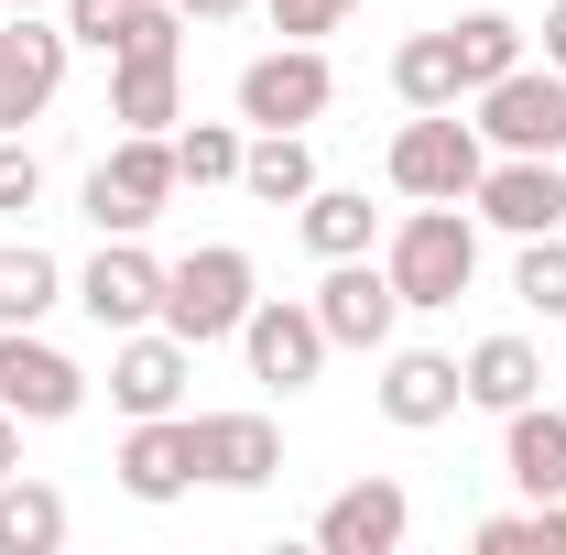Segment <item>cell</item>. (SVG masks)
Listing matches in <instances>:
<instances>
[{"label":"cell","mask_w":566,"mask_h":555,"mask_svg":"<svg viewBox=\"0 0 566 555\" xmlns=\"http://www.w3.org/2000/svg\"><path fill=\"white\" fill-rule=\"evenodd\" d=\"M381 273L403 294V316H436L480 283V208L469 197H415V208L381 229Z\"/></svg>","instance_id":"obj_1"},{"label":"cell","mask_w":566,"mask_h":555,"mask_svg":"<svg viewBox=\"0 0 566 555\" xmlns=\"http://www.w3.org/2000/svg\"><path fill=\"white\" fill-rule=\"evenodd\" d=\"M262 305V273H251V251L240 240H208V251H186V262H164V327L186 348H218L240 338V316Z\"/></svg>","instance_id":"obj_2"},{"label":"cell","mask_w":566,"mask_h":555,"mask_svg":"<svg viewBox=\"0 0 566 555\" xmlns=\"http://www.w3.org/2000/svg\"><path fill=\"white\" fill-rule=\"evenodd\" d=\"M175 197H186V175H175V132H120L109 153H98V175H87V218H98V240H142Z\"/></svg>","instance_id":"obj_3"},{"label":"cell","mask_w":566,"mask_h":555,"mask_svg":"<svg viewBox=\"0 0 566 555\" xmlns=\"http://www.w3.org/2000/svg\"><path fill=\"white\" fill-rule=\"evenodd\" d=\"M480 175H491V142L458 109H415L392 132V186L403 197H480Z\"/></svg>","instance_id":"obj_4"},{"label":"cell","mask_w":566,"mask_h":555,"mask_svg":"<svg viewBox=\"0 0 566 555\" xmlns=\"http://www.w3.org/2000/svg\"><path fill=\"white\" fill-rule=\"evenodd\" d=\"M240 121L251 132H305V121H327V98H338V66H327V44H273V55H251L240 66Z\"/></svg>","instance_id":"obj_5"},{"label":"cell","mask_w":566,"mask_h":555,"mask_svg":"<svg viewBox=\"0 0 566 555\" xmlns=\"http://www.w3.org/2000/svg\"><path fill=\"white\" fill-rule=\"evenodd\" d=\"M480 142L491 153H556L566 164V66H512L480 87Z\"/></svg>","instance_id":"obj_6"},{"label":"cell","mask_w":566,"mask_h":555,"mask_svg":"<svg viewBox=\"0 0 566 555\" xmlns=\"http://www.w3.org/2000/svg\"><path fill=\"white\" fill-rule=\"evenodd\" d=\"M469 208L501 240H545V229H566V164L556 153H491V175H480Z\"/></svg>","instance_id":"obj_7"},{"label":"cell","mask_w":566,"mask_h":555,"mask_svg":"<svg viewBox=\"0 0 566 555\" xmlns=\"http://www.w3.org/2000/svg\"><path fill=\"white\" fill-rule=\"evenodd\" d=\"M66 22H44V11H11L0 22V132H22V121H44L55 109V87H66Z\"/></svg>","instance_id":"obj_8"},{"label":"cell","mask_w":566,"mask_h":555,"mask_svg":"<svg viewBox=\"0 0 566 555\" xmlns=\"http://www.w3.org/2000/svg\"><path fill=\"white\" fill-rule=\"evenodd\" d=\"M305 305H316V327H327V348H392V327H403V294H392V273H381L370 251H349V262H327V283H316Z\"/></svg>","instance_id":"obj_9"},{"label":"cell","mask_w":566,"mask_h":555,"mask_svg":"<svg viewBox=\"0 0 566 555\" xmlns=\"http://www.w3.org/2000/svg\"><path fill=\"white\" fill-rule=\"evenodd\" d=\"M87 404V370H76L55 338H33V327H0V415L22 425H66Z\"/></svg>","instance_id":"obj_10"},{"label":"cell","mask_w":566,"mask_h":555,"mask_svg":"<svg viewBox=\"0 0 566 555\" xmlns=\"http://www.w3.org/2000/svg\"><path fill=\"white\" fill-rule=\"evenodd\" d=\"M240 359H251V381H273V392H305V381L327 370V327H316V305H294V294H262V305L240 316Z\"/></svg>","instance_id":"obj_11"},{"label":"cell","mask_w":566,"mask_h":555,"mask_svg":"<svg viewBox=\"0 0 566 555\" xmlns=\"http://www.w3.org/2000/svg\"><path fill=\"white\" fill-rule=\"evenodd\" d=\"M76 305H87L109 338H132V327H164V262H153L142 240H98V262L76 273Z\"/></svg>","instance_id":"obj_12"},{"label":"cell","mask_w":566,"mask_h":555,"mask_svg":"<svg viewBox=\"0 0 566 555\" xmlns=\"http://www.w3.org/2000/svg\"><path fill=\"white\" fill-rule=\"evenodd\" d=\"M403 534H415V490L403 480H349L316 512V555H403Z\"/></svg>","instance_id":"obj_13"},{"label":"cell","mask_w":566,"mask_h":555,"mask_svg":"<svg viewBox=\"0 0 566 555\" xmlns=\"http://www.w3.org/2000/svg\"><path fill=\"white\" fill-rule=\"evenodd\" d=\"M120 490H132L142 512L186 501L197 490V415H132V436H120Z\"/></svg>","instance_id":"obj_14"},{"label":"cell","mask_w":566,"mask_h":555,"mask_svg":"<svg viewBox=\"0 0 566 555\" xmlns=\"http://www.w3.org/2000/svg\"><path fill=\"white\" fill-rule=\"evenodd\" d=\"M370 404H381V425L424 436V425H447L458 404H469V381H458V359H447V348H381V381H370Z\"/></svg>","instance_id":"obj_15"},{"label":"cell","mask_w":566,"mask_h":555,"mask_svg":"<svg viewBox=\"0 0 566 555\" xmlns=\"http://www.w3.org/2000/svg\"><path fill=\"white\" fill-rule=\"evenodd\" d=\"M186 370H197V348L175 338V327H132V338L109 348V404L120 415H175L186 404Z\"/></svg>","instance_id":"obj_16"},{"label":"cell","mask_w":566,"mask_h":555,"mask_svg":"<svg viewBox=\"0 0 566 555\" xmlns=\"http://www.w3.org/2000/svg\"><path fill=\"white\" fill-rule=\"evenodd\" d=\"M197 480H218V490H273L283 480V425L273 415H197Z\"/></svg>","instance_id":"obj_17"},{"label":"cell","mask_w":566,"mask_h":555,"mask_svg":"<svg viewBox=\"0 0 566 555\" xmlns=\"http://www.w3.org/2000/svg\"><path fill=\"white\" fill-rule=\"evenodd\" d=\"M501 469L523 501H566V415L556 404H512L501 415Z\"/></svg>","instance_id":"obj_18"},{"label":"cell","mask_w":566,"mask_h":555,"mask_svg":"<svg viewBox=\"0 0 566 555\" xmlns=\"http://www.w3.org/2000/svg\"><path fill=\"white\" fill-rule=\"evenodd\" d=\"M109 121L120 132H175L186 121V55H109Z\"/></svg>","instance_id":"obj_19"},{"label":"cell","mask_w":566,"mask_h":555,"mask_svg":"<svg viewBox=\"0 0 566 555\" xmlns=\"http://www.w3.org/2000/svg\"><path fill=\"white\" fill-rule=\"evenodd\" d=\"M458 381H469V404H480V415H512V404H534V392H545V359H534V338H512V327H501V338H480L469 359H458Z\"/></svg>","instance_id":"obj_20"},{"label":"cell","mask_w":566,"mask_h":555,"mask_svg":"<svg viewBox=\"0 0 566 555\" xmlns=\"http://www.w3.org/2000/svg\"><path fill=\"white\" fill-rule=\"evenodd\" d=\"M294 229H305V251H316V262H349V251H381V208H370L359 186H316V197L294 208Z\"/></svg>","instance_id":"obj_21"},{"label":"cell","mask_w":566,"mask_h":555,"mask_svg":"<svg viewBox=\"0 0 566 555\" xmlns=\"http://www.w3.org/2000/svg\"><path fill=\"white\" fill-rule=\"evenodd\" d=\"M240 197L305 208V197H316V153H305V132H251V153H240Z\"/></svg>","instance_id":"obj_22"},{"label":"cell","mask_w":566,"mask_h":555,"mask_svg":"<svg viewBox=\"0 0 566 555\" xmlns=\"http://www.w3.org/2000/svg\"><path fill=\"white\" fill-rule=\"evenodd\" d=\"M66 545V490L55 480H0V555H55Z\"/></svg>","instance_id":"obj_23"},{"label":"cell","mask_w":566,"mask_h":555,"mask_svg":"<svg viewBox=\"0 0 566 555\" xmlns=\"http://www.w3.org/2000/svg\"><path fill=\"white\" fill-rule=\"evenodd\" d=\"M55 305H66V262L33 251V240H22V251L0 240V327H44Z\"/></svg>","instance_id":"obj_24"},{"label":"cell","mask_w":566,"mask_h":555,"mask_svg":"<svg viewBox=\"0 0 566 555\" xmlns=\"http://www.w3.org/2000/svg\"><path fill=\"white\" fill-rule=\"evenodd\" d=\"M392 98H403V109H458V98H469V76H458V44H447V33H415V44H392Z\"/></svg>","instance_id":"obj_25"},{"label":"cell","mask_w":566,"mask_h":555,"mask_svg":"<svg viewBox=\"0 0 566 555\" xmlns=\"http://www.w3.org/2000/svg\"><path fill=\"white\" fill-rule=\"evenodd\" d=\"M447 44H458V76H469V98H480L491 76L523 66V22H512V11H469V22H447Z\"/></svg>","instance_id":"obj_26"},{"label":"cell","mask_w":566,"mask_h":555,"mask_svg":"<svg viewBox=\"0 0 566 555\" xmlns=\"http://www.w3.org/2000/svg\"><path fill=\"white\" fill-rule=\"evenodd\" d=\"M240 153H251V121H186L175 132V175L186 186H240Z\"/></svg>","instance_id":"obj_27"},{"label":"cell","mask_w":566,"mask_h":555,"mask_svg":"<svg viewBox=\"0 0 566 555\" xmlns=\"http://www.w3.org/2000/svg\"><path fill=\"white\" fill-rule=\"evenodd\" d=\"M469 545H480V555H566V501H523V512H491Z\"/></svg>","instance_id":"obj_28"},{"label":"cell","mask_w":566,"mask_h":555,"mask_svg":"<svg viewBox=\"0 0 566 555\" xmlns=\"http://www.w3.org/2000/svg\"><path fill=\"white\" fill-rule=\"evenodd\" d=\"M512 305L566 316V229H545V240H512Z\"/></svg>","instance_id":"obj_29"},{"label":"cell","mask_w":566,"mask_h":555,"mask_svg":"<svg viewBox=\"0 0 566 555\" xmlns=\"http://www.w3.org/2000/svg\"><path fill=\"white\" fill-rule=\"evenodd\" d=\"M55 11H66V44H87V55H120L142 0H55Z\"/></svg>","instance_id":"obj_30"},{"label":"cell","mask_w":566,"mask_h":555,"mask_svg":"<svg viewBox=\"0 0 566 555\" xmlns=\"http://www.w3.org/2000/svg\"><path fill=\"white\" fill-rule=\"evenodd\" d=\"M22 208H44V164H33L22 132H0V218H22Z\"/></svg>","instance_id":"obj_31"},{"label":"cell","mask_w":566,"mask_h":555,"mask_svg":"<svg viewBox=\"0 0 566 555\" xmlns=\"http://www.w3.org/2000/svg\"><path fill=\"white\" fill-rule=\"evenodd\" d=\"M262 11H273L283 44H316V33H338V22H349L359 0H262Z\"/></svg>","instance_id":"obj_32"},{"label":"cell","mask_w":566,"mask_h":555,"mask_svg":"<svg viewBox=\"0 0 566 555\" xmlns=\"http://www.w3.org/2000/svg\"><path fill=\"white\" fill-rule=\"evenodd\" d=\"M545 66H566V0H545Z\"/></svg>","instance_id":"obj_33"},{"label":"cell","mask_w":566,"mask_h":555,"mask_svg":"<svg viewBox=\"0 0 566 555\" xmlns=\"http://www.w3.org/2000/svg\"><path fill=\"white\" fill-rule=\"evenodd\" d=\"M22 469V415H0V480Z\"/></svg>","instance_id":"obj_34"},{"label":"cell","mask_w":566,"mask_h":555,"mask_svg":"<svg viewBox=\"0 0 566 555\" xmlns=\"http://www.w3.org/2000/svg\"><path fill=\"white\" fill-rule=\"evenodd\" d=\"M186 22H229V11H251V0H175Z\"/></svg>","instance_id":"obj_35"},{"label":"cell","mask_w":566,"mask_h":555,"mask_svg":"<svg viewBox=\"0 0 566 555\" xmlns=\"http://www.w3.org/2000/svg\"><path fill=\"white\" fill-rule=\"evenodd\" d=\"M0 11H55V0H0Z\"/></svg>","instance_id":"obj_36"}]
</instances>
